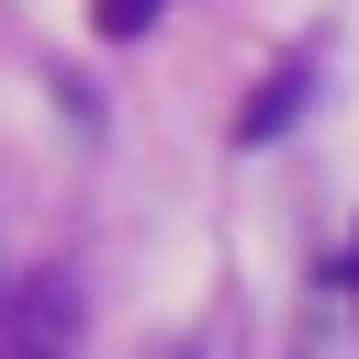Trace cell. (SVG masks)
<instances>
[{"instance_id": "1", "label": "cell", "mask_w": 359, "mask_h": 359, "mask_svg": "<svg viewBox=\"0 0 359 359\" xmlns=\"http://www.w3.org/2000/svg\"><path fill=\"white\" fill-rule=\"evenodd\" d=\"M0 359H79V280L67 269H22L0 292Z\"/></svg>"}, {"instance_id": "2", "label": "cell", "mask_w": 359, "mask_h": 359, "mask_svg": "<svg viewBox=\"0 0 359 359\" xmlns=\"http://www.w3.org/2000/svg\"><path fill=\"white\" fill-rule=\"evenodd\" d=\"M303 79H314L303 56H292V67H269V79H258V101L236 112V146H269V135H280V123L303 112Z\"/></svg>"}, {"instance_id": "3", "label": "cell", "mask_w": 359, "mask_h": 359, "mask_svg": "<svg viewBox=\"0 0 359 359\" xmlns=\"http://www.w3.org/2000/svg\"><path fill=\"white\" fill-rule=\"evenodd\" d=\"M157 11H168V0H90V22H101V34H112V45H123V34H146V22H157Z\"/></svg>"}, {"instance_id": "4", "label": "cell", "mask_w": 359, "mask_h": 359, "mask_svg": "<svg viewBox=\"0 0 359 359\" xmlns=\"http://www.w3.org/2000/svg\"><path fill=\"white\" fill-rule=\"evenodd\" d=\"M292 359H337V325H325V303L303 314V337H292Z\"/></svg>"}]
</instances>
